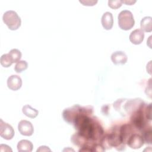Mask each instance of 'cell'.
Returning <instances> with one entry per match:
<instances>
[{
    "label": "cell",
    "mask_w": 152,
    "mask_h": 152,
    "mask_svg": "<svg viewBox=\"0 0 152 152\" xmlns=\"http://www.w3.org/2000/svg\"><path fill=\"white\" fill-rule=\"evenodd\" d=\"M73 123L78 130V134L82 138L97 140L103 135V130L100 125L93 118H89L88 115L83 113L81 108Z\"/></svg>",
    "instance_id": "1"
},
{
    "label": "cell",
    "mask_w": 152,
    "mask_h": 152,
    "mask_svg": "<svg viewBox=\"0 0 152 152\" xmlns=\"http://www.w3.org/2000/svg\"><path fill=\"white\" fill-rule=\"evenodd\" d=\"M119 27L124 30H128L133 27L135 24L133 15L129 10H123L118 17Z\"/></svg>",
    "instance_id": "2"
},
{
    "label": "cell",
    "mask_w": 152,
    "mask_h": 152,
    "mask_svg": "<svg viewBox=\"0 0 152 152\" xmlns=\"http://www.w3.org/2000/svg\"><path fill=\"white\" fill-rule=\"evenodd\" d=\"M4 23L11 30H16L21 26V18L17 12L12 10L6 11L2 17Z\"/></svg>",
    "instance_id": "3"
},
{
    "label": "cell",
    "mask_w": 152,
    "mask_h": 152,
    "mask_svg": "<svg viewBox=\"0 0 152 152\" xmlns=\"http://www.w3.org/2000/svg\"><path fill=\"white\" fill-rule=\"evenodd\" d=\"M144 103L136 111V112L132 114L131 117V121L132 124L139 129H141L144 128L146 124V120L144 116V112H143V107Z\"/></svg>",
    "instance_id": "4"
},
{
    "label": "cell",
    "mask_w": 152,
    "mask_h": 152,
    "mask_svg": "<svg viewBox=\"0 0 152 152\" xmlns=\"http://www.w3.org/2000/svg\"><path fill=\"white\" fill-rule=\"evenodd\" d=\"M81 107L77 104L71 107L65 109L63 112V118L64 120L68 123H73L77 115L80 112Z\"/></svg>",
    "instance_id": "5"
},
{
    "label": "cell",
    "mask_w": 152,
    "mask_h": 152,
    "mask_svg": "<svg viewBox=\"0 0 152 152\" xmlns=\"http://www.w3.org/2000/svg\"><path fill=\"white\" fill-rule=\"evenodd\" d=\"M0 135L2 138L9 140H11L14 135L13 128L8 123L0 119Z\"/></svg>",
    "instance_id": "6"
},
{
    "label": "cell",
    "mask_w": 152,
    "mask_h": 152,
    "mask_svg": "<svg viewBox=\"0 0 152 152\" xmlns=\"http://www.w3.org/2000/svg\"><path fill=\"white\" fill-rule=\"evenodd\" d=\"M18 129L20 133L24 136H31L34 132L32 124L27 120H21L19 122Z\"/></svg>",
    "instance_id": "7"
},
{
    "label": "cell",
    "mask_w": 152,
    "mask_h": 152,
    "mask_svg": "<svg viewBox=\"0 0 152 152\" xmlns=\"http://www.w3.org/2000/svg\"><path fill=\"white\" fill-rule=\"evenodd\" d=\"M144 142V141L142 136L137 134H134L128 138L127 144L131 148L138 149L143 145Z\"/></svg>",
    "instance_id": "8"
},
{
    "label": "cell",
    "mask_w": 152,
    "mask_h": 152,
    "mask_svg": "<svg viewBox=\"0 0 152 152\" xmlns=\"http://www.w3.org/2000/svg\"><path fill=\"white\" fill-rule=\"evenodd\" d=\"M22 86V80L18 75H12L8 78L7 86L13 91L18 90Z\"/></svg>",
    "instance_id": "9"
},
{
    "label": "cell",
    "mask_w": 152,
    "mask_h": 152,
    "mask_svg": "<svg viewBox=\"0 0 152 152\" xmlns=\"http://www.w3.org/2000/svg\"><path fill=\"white\" fill-rule=\"evenodd\" d=\"M127 59L128 58L126 55L122 51H116L111 55V60L115 65L125 64L126 62Z\"/></svg>",
    "instance_id": "10"
},
{
    "label": "cell",
    "mask_w": 152,
    "mask_h": 152,
    "mask_svg": "<svg viewBox=\"0 0 152 152\" xmlns=\"http://www.w3.org/2000/svg\"><path fill=\"white\" fill-rule=\"evenodd\" d=\"M129 38L132 43L140 45L144 40V33L141 29H136L131 33Z\"/></svg>",
    "instance_id": "11"
},
{
    "label": "cell",
    "mask_w": 152,
    "mask_h": 152,
    "mask_svg": "<svg viewBox=\"0 0 152 152\" xmlns=\"http://www.w3.org/2000/svg\"><path fill=\"white\" fill-rule=\"evenodd\" d=\"M101 23L104 29L110 30L113 24V18L112 13L110 12H104L102 17Z\"/></svg>",
    "instance_id": "12"
},
{
    "label": "cell",
    "mask_w": 152,
    "mask_h": 152,
    "mask_svg": "<svg viewBox=\"0 0 152 152\" xmlns=\"http://www.w3.org/2000/svg\"><path fill=\"white\" fill-rule=\"evenodd\" d=\"M107 141L110 145L113 147H118L121 144H123L121 142L120 135H119V132H117L116 131L112 132L107 136Z\"/></svg>",
    "instance_id": "13"
},
{
    "label": "cell",
    "mask_w": 152,
    "mask_h": 152,
    "mask_svg": "<svg viewBox=\"0 0 152 152\" xmlns=\"http://www.w3.org/2000/svg\"><path fill=\"white\" fill-rule=\"evenodd\" d=\"M33 144L27 140H22L17 144V150L18 151L30 152L33 150Z\"/></svg>",
    "instance_id": "14"
},
{
    "label": "cell",
    "mask_w": 152,
    "mask_h": 152,
    "mask_svg": "<svg viewBox=\"0 0 152 152\" xmlns=\"http://www.w3.org/2000/svg\"><path fill=\"white\" fill-rule=\"evenodd\" d=\"M140 26L142 31L151 32L152 31V18L151 17H145L142 18Z\"/></svg>",
    "instance_id": "15"
},
{
    "label": "cell",
    "mask_w": 152,
    "mask_h": 152,
    "mask_svg": "<svg viewBox=\"0 0 152 152\" xmlns=\"http://www.w3.org/2000/svg\"><path fill=\"white\" fill-rule=\"evenodd\" d=\"M22 112L26 116L30 118H34L39 114V111L36 109L31 107L29 104L24 106L22 108Z\"/></svg>",
    "instance_id": "16"
},
{
    "label": "cell",
    "mask_w": 152,
    "mask_h": 152,
    "mask_svg": "<svg viewBox=\"0 0 152 152\" xmlns=\"http://www.w3.org/2000/svg\"><path fill=\"white\" fill-rule=\"evenodd\" d=\"M13 63L18 62L21 58V52L17 49H12L8 53Z\"/></svg>",
    "instance_id": "17"
},
{
    "label": "cell",
    "mask_w": 152,
    "mask_h": 152,
    "mask_svg": "<svg viewBox=\"0 0 152 152\" xmlns=\"http://www.w3.org/2000/svg\"><path fill=\"white\" fill-rule=\"evenodd\" d=\"M0 62L1 65L5 68H8L13 63L8 53L4 54L1 56L0 59Z\"/></svg>",
    "instance_id": "18"
},
{
    "label": "cell",
    "mask_w": 152,
    "mask_h": 152,
    "mask_svg": "<svg viewBox=\"0 0 152 152\" xmlns=\"http://www.w3.org/2000/svg\"><path fill=\"white\" fill-rule=\"evenodd\" d=\"M28 67V64L26 61H19L18 62H17L14 69L16 72L17 73H21L23 71L26 70Z\"/></svg>",
    "instance_id": "19"
},
{
    "label": "cell",
    "mask_w": 152,
    "mask_h": 152,
    "mask_svg": "<svg viewBox=\"0 0 152 152\" xmlns=\"http://www.w3.org/2000/svg\"><path fill=\"white\" fill-rule=\"evenodd\" d=\"M122 1L121 0H109L108 1V5L112 9H118L121 7Z\"/></svg>",
    "instance_id": "20"
},
{
    "label": "cell",
    "mask_w": 152,
    "mask_h": 152,
    "mask_svg": "<svg viewBox=\"0 0 152 152\" xmlns=\"http://www.w3.org/2000/svg\"><path fill=\"white\" fill-rule=\"evenodd\" d=\"M143 138V137H142ZM144 141L147 144H151V130L150 128L149 130H147L144 133Z\"/></svg>",
    "instance_id": "21"
},
{
    "label": "cell",
    "mask_w": 152,
    "mask_h": 152,
    "mask_svg": "<svg viewBox=\"0 0 152 152\" xmlns=\"http://www.w3.org/2000/svg\"><path fill=\"white\" fill-rule=\"evenodd\" d=\"M80 2L83 5L86 6H93L97 2V1H90V0H83V1H80Z\"/></svg>",
    "instance_id": "22"
},
{
    "label": "cell",
    "mask_w": 152,
    "mask_h": 152,
    "mask_svg": "<svg viewBox=\"0 0 152 152\" xmlns=\"http://www.w3.org/2000/svg\"><path fill=\"white\" fill-rule=\"evenodd\" d=\"M93 151H104V148L100 144H95L93 147V149H92Z\"/></svg>",
    "instance_id": "23"
},
{
    "label": "cell",
    "mask_w": 152,
    "mask_h": 152,
    "mask_svg": "<svg viewBox=\"0 0 152 152\" xmlns=\"http://www.w3.org/2000/svg\"><path fill=\"white\" fill-rule=\"evenodd\" d=\"M5 145V148H4V145L3 144H1L0 145V151H12V149L10 148V147H9L7 145Z\"/></svg>",
    "instance_id": "24"
},
{
    "label": "cell",
    "mask_w": 152,
    "mask_h": 152,
    "mask_svg": "<svg viewBox=\"0 0 152 152\" xmlns=\"http://www.w3.org/2000/svg\"><path fill=\"white\" fill-rule=\"evenodd\" d=\"M50 151V149H49L48 148V147H46V146H45V145H43V146H40L39 147V148H38L37 150V151Z\"/></svg>",
    "instance_id": "25"
},
{
    "label": "cell",
    "mask_w": 152,
    "mask_h": 152,
    "mask_svg": "<svg viewBox=\"0 0 152 152\" xmlns=\"http://www.w3.org/2000/svg\"><path fill=\"white\" fill-rule=\"evenodd\" d=\"M135 2H136V1H122V3H125L126 5H131L133 4H134Z\"/></svg>",
    "instance_id": "26"
}]
</instances>
